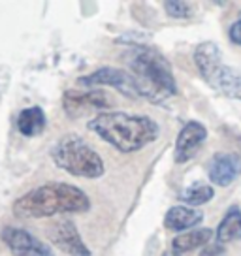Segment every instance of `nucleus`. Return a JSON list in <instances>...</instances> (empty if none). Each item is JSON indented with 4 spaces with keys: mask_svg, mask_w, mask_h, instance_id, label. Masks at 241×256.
<instances>
[{
    "mask_svg": "<svg viewBox=\"0 0 241 256\" xmlns=\"http://www.w3.org/2000/svg\"><path fill=\"white\" fill-rule=\"evenodd\" d=\"M241 176V156L234 152H217L208 164L209 181L217 186H228Z\"/></svg>",
    "mask_w": 241,
    "mask_h": 256,
    "instance_id": "11",
    "label": "nucleus"
},
{
    "mask_svg": "<svg viewBox=\"0 0 241 256\" xmlns=\"http://www.w3.org/2000/svg\"><path fill=\"white\" fill-rule=\"evenodd\" d=\"M228 36H230V40H232L234 44L241 46V14H240V17L230 24V28H228Z\"/></svg>",
    "mask_w": 241,
    "mask_h": 256,
    "instance_id": "18",
    "label": "nucleus"
},
{
    "mask_svg": "<svg viewBox=\"0 0 241 256\" xmlns=\"http://www.w3.org/2000/svg\"><path fill=\"white\" fill-rule=\"evenodd\" d=\"M122 60L136 80L142 98L153 104H162L177 94V83L172 66L156 49L142 44L130 46Z\"/></svg>",
    "mask_w": 241,
    "mask_h": 256,
    "instance_id": "2",
    "label": "nucleus"
},
{
    "mask_svg": "<svg viewBox=\"0 0 241 256\" xmlns=\"http://www.w3.org/2000/svg\"><path fill=\"white\" fill-rule=\"evenodd\" d=\"M115 106L112 94L102 88H88V90H68L62 96V108L68 117L78 119L83 115L102 110H110Z\"/></svg>",
    "mask_w": 241,
    "mask_h": 256,
    "instance_id": "6",
    "label": "nucleus"
},
{
    "mask_svg": "<svg viewBox=\"0 0 241 256\" xmlns=\"http://www.w3.org/2000/svg\"><path fill=\"white\" fill-rule=\"evenodd\" d=\"M87 128L120 152H136L160 136V126L154 119L126 112L98 113L87 122Z\"/></svg>",
    "mask_w": 241,
    "mask_h": 256,
    "instance_id": "1",
    "label": "nucleus"
},
{
    "mask_svg": "<svg viewBox=\"0 0 241 256\" xmlns=\"http://www.w3.org/2000/svg\"><path fill=\"white\" fill-rule=\"evenodd\" d=\"M51 158L56 168L83 179H98L104 176L106 164L102 156L80 136L60 138L51 149Z\"/></svg>",
    "mask_w": 241,
    "mask_h": 256,
    "instance_id": "4",
    "label": "nucleus"
},
{
    "mask_svg": "<svg viewBox=\"0 0 241 256\" xmlns=\"http://www.w3.org/2000/svg\"><path fill=\"white\" fill-rule=\"evenodd\" d=\"M164 10L174 19H188L194 14L192 6L188 2H181V0H166L164 2Z\"/></svg>",
    "mask_w": 241,
    "mask_h": 256,
    "instance_id": "17",
    "label": "nucleus"
},
{
    "mask_svg": "<svg viewBox=\"0 0 241 256\" xmlns=\"http://www.w3.org/2000/svg\"><path fill=\"white\" fill-rule=\"evenodd\" d=\"M90 200L85 192L68 183H48L24 192L14 202L17 218H46V216L85 213Z\"/></svg>",
    "mask_w": 241,
    "mask_h": 256,
    "instance_id": "3",
    "label": "nucleus"
},
{
    "mask_svg": "<svg viewBox=\"0 0 241 256\" xmlns=\"http://www.w3.org/2000/svg\"><path fill=\"white\" fill-rule=\"evenodd\" d=\"M162 256H179V254H177L176 250H170V252H164Z\"/></svg>",
    "mask_w": 241,
    "mask_h": 256,
    "instance_id": "20",
    "label": "nucleus"
},
{
    "mask_svg": "<svg viewBox=\"0 0 241 256\" xmlns=\"http://www.w3.org/2000/svg\"><path fill=\"white\" fill-rule=\"evenodd\" d=\"M213 196H215L213 186L204 181H196L190 186H186L183 192H179V200L186 206H204L213 200Z\"/></svg>",
    "mask_w": 241,
    "mask_h": 256,
    "instance_id": "16",
    "label": "nucleus"
},
{
    "mask_svg": "<svg viewBox=\"0 0 241 256\" xmlns=\"http://www.w3.org/2000/svg\"><path fill=\"white\" fill-rule=\"evenodd\" d=\"M217 243H230L241 240V209L238 206L228 208L222 220L217 226Z\"/></svg>",
    "mask_w": 241,
    "mask_h": 256,
    "instance_id": "14",
    "label": "nucleus"
},
{
    "mask_svg": "<svg viewBox=\"0 0 241 256\" xmlns=\"http://www.w3.org/2000/svg\"><path fill=\"white\" fill-rule=\"evenodd\" d=\"M217 254H222V247H220V245L206 248V252H202V256H217Z\"/></svg>",
    "mask_w": 241,
    "mask_h": 256,
    "instance_id": "19",
    "label": "nucleus"
},
{
    "mask_svg": "<svg viewBox=\"0 0 241 256\" xmlns=\"http://www.w3.org/2000/svg\"><path fill=\"white\" fill-rule=\"evenodd\" d=\"M208 140V128L198 120H188L181 128L174 149V160L177 164H185L200 151L202 144Z\"/></svg>",
    "mask_w": 241,
    "mask_h": 256,
    "instance_id": "9",
    "label": "nucleus"
},
{
    "mask_svg": "<svg viewBox=\"0 0 241 256\" xmlns=\"http://www.w3.org/2000/svg\"><path fill=\"white\" fill-rule=\"evenodd\" d=\"M202 220H204V213L200 209L186 208V206H174L164 215V226L172 232H188Z\"/></svg>",
    "mask_w": 241,
    "mask_h": 256,
    "instance_id": "12",
    "label": "nucleus"
},
{
    "mask_svg": "<svg viewBox=\"0 0 241 256\" xmlns=\"http://www.w3.org/2000/svg\"><path fill=\"white\" fill-rule=\"evenodd\" d=\"M194 64L204 81L228 98L241 102V74L222 60V53L215 42H204L194 49Z\"/></svg>",
    "mask_w": 241,
    "mask_h": 256,
    "instance_id": "5",
    "label": "nucleus"
},
{
    "mask_svg": "<svg viewBox=\"0 0 241 256\" xmlns=\"http://www.w3.org/2000/svg\"><path fill=\"white\" fill-rule=\"evenodd\" d=\"M49 240L58 250L68 256H90V250L81 240L80 230L72 220H60L49 230Z\"/></svg>",
    "mask_w": 241,
    "mask_h": 256,
    "instance_id": "10",
    "label": "nucleus"
},
{
    "mask_svg": "<svg viewBox=\"0 0 241 256\" xmlns=\"http://www.w3.org/2000/svg\"><path fill=\"white\" fill-rule=\"evenodd\" d=\"M78 85L81 87H98V85H110L115 90H119L120 94L128 96V98H142L140 90H138V83L132 78V74L120 68H113V66H104L98 68L96 72L83 76L78 80Z\"/></svg>",
    "mask_w": 241,
    "mask_h": 256,
    "instance_id": "7",
    "label": "nucleus"
},
{
    "mask_svg": "<svg viewBox=\"0 0 241 256\" xmlns=\"http://www.w3.org/2000/svg\"><path fill=\"white\" fill-rule=\"evenodd\" d=\"M16 124L21 136L34 138L40 136L44 132V128L48 124V117H46V113L40 106H30V108H24L19 112Z\"/></svg>",
    "mask_w": 241,
    "mask_h": 256,
    "instance_id": "13",
    "label": "nucleus"
},
{
    "mask_svg": "<svg viewBox=\"0 0 241 256\" xmlns=\"http://www.w3.org/2000/svg\"><path fill=\"white\" fill-rule=\"evenodd\" d=\"M0 236L14 256H55L53 248L46 241L38 240L28 230L19 226H6L2 228Z\"/></svg>",
    "mask_w": 241,
    "mask_h": 256,
    "instance_id": "8",
    "label": "nucleus"
},
{
    "mask_svg": "<svg viewBox=\"0 0 241 256\" xmlns=\"http://www.w3.org/2000/svg\"><path fill=\"white\" fill-rule=\"evenodd\" d=\"M213 238V232L209 228H200V230H188V232H183L176 236L174 241H172V248L176 250L177 254L179 252H190L194 248L206 247L209 241Z\"/></svg>",
    "mask_w": 241,
    "mask_h": 256,
    "instance_id": "15",
    "label": "nucleus"
}]
</instances>
